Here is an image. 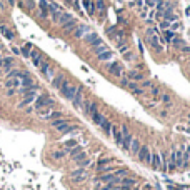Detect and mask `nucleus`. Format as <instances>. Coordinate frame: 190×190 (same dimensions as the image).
<instances>
[{
  "label": "nucleus",
  "mask_w": 190,
  "mask_h": 190,
  "mask_svg": "<svg viewBox=\"0 0 190 190\" xmlns=\"http://www.w3.org/2000/svg\"><path fill=\"white\" fill-rule=\"evenodd\" d=\"M77 89H79V87L72 85V83H68V80L65 79V82L62 83V87H60V90H58V92L62 93V97H64V98H67V100L72 102L73 97H75V93H77Z\"/></svg>",
  "instance_id": "obj_1"
},
{
  "label": "nucleus",
  "mask_w": 190,
  "mask_h": 190,
  "mask_svg": "<svg viewBox=\"0 0 190 190\" xmlns=\"http://www.w3.org/2000/svg\"><path fill=\"white\" fill-rule=\"evenodd\" d=\"M45 107H54V100L47 93H40V95H37L35 102H33V110H42Z\"/></svg>",
  "instance_id": "obj_2"
},
{
  "label": "nucleus",
  "mask_w": 190,
  "mask_h": 190,
  "mask_svg": "<svg viewBox=\"0 0 190 190\" xmlns=\"http://www.w3.org/2000/svg\"><path fill=\"white\" fill-rule=\"evenodd\" d=\"M83 42H85L87 45H90V47H95V45H100V43H104V40L98 37V33L89 32V33H85V35H83Z\"/></svg>",
  "instance_id": "obj_3"
},
{
  "label": "nucleus",
  "mask_w": 190,
  "mask_h": 190,
  "mask_svg": "<svg viewBox=\"0 0 190 190\" xmlns=\"http://www.w3.org/2000/svg\"><path fill=\"white\" fill-rule=\"evenodd\" d=\"M70 179L73 180V182H83V180L87 179V170L85 169H75V170H72V172H70Z\"/></svg>",
  "instance_id": "obj_4"
},
{
  "label": "nucleus",
  "mask_w": 190,
  "mask_h": 190,
  "mask_svg": "<svg viewBox=\"0 0 190 190\" xmlns=\"http://www.w3.org/2000/svg\"><path fill=\"white\" fill-rule=\"evenodd\" d=\"M137 157H139V160H140V162L150 164V160H152V154H150V150H148L147 145H142V147H140V150H139V154H137Z\"/></svg>",
  "instance_id": "obj_5"
},
{
  "label": "nucleus",
  "mask_w": 190,
  "mask_h": 190,
  "mask_svg": "<svg viewBox=\"0 0 190 190\" xmlns=\"http://www.w3.org/2000/svg\"><path fill=\"white\" fill-rule=\"evenodd\" d=\"M122 64H118V62H112L110 65L107 67L108 73H112L114 77H122Z\"/></svg>",
  "instance_id": "obj_6"
},
{
  "label": "nucleus",
  "mask_w": 190,
  "mask_h": 190,
  "mask_svg": "<svg viewBox=\"0 0 190 190\" xmlns=\"http://www.w3.org/2000/svg\"><path fill=\"white\" fill-rule=\"evenodd\" d=\"M148 43L152 48H155L157 52H162V45H160V37H157L155 33H148Z\"/></svg>",
  "instance_id": "obj_7"
},
{
  "label": "nucleus",
  "mask_w": 190,
  "mask_h": 190,
  "mask_svg": "<svg viewBox=\"0 0 190 190\" xmlns=\"http://www.w3.org/2000/svg\"><path fill=\"white\" fill-rule=\"evenodd\" d=\"M35 98H37V92H32V93H29V95H25L23 97V100L18 104V108H27V105H30V104H33L35 102Z\"/></svg>",
  "instance_id": "obj_8"
},
{
  "label": "nucleus",
  "mask_w": 190,
  "mask_h": 190,
  "mask_svg": "<svg viewBox=\"0 0 190 190\" xmlns=\"http://www.w3.org/2000/svg\"><path fill=\"white\" fill-rule=\"evenodd\" d=\"M89 32H90L89 25H85V23H79V27H77L75 32H73V37H75V39H83V35L89 33Z\"/></svg>",
  "instance_id": "obj_9"
},
{
  "label": "nucleus",
  "mask_w": 190,
  "mask_h": 190,
  "mask_svg": "<svg viewBox=\"0 0 190 190\" xmlns=\"http://www.w3.org/2000/svg\"><path fill=\"white\" fill-rule=\"evenodd\" d=\"M82 87H79L77 89V93H75V97H73V100H72V105L75 108H82V104H83V98H82Z\"/></svg>",
  "instance_id": "obj_10"
},
{
  "label": "nucleus",
  "mask_w": 190,
  "mask_h": 190,
  "mask_svg": "<svg viewBox=\"0 0 190 190\" xmlns=\"http://www.w3.org/2000/svg\"><path fill=\"white\" fill-rule=\"evenodd\" d=\"M177 169V148H172L169 157V172H173Z\"/></svg>",
  "instance_id": "obj_11"
},
{
  "label": "nucleus",
  "mask_w": 190,
  "mask_h": 190,
  "mask_svg": "<svg viewBox=\"0 0 190 190\" xmlns=\"http://www.w3.org/2000/svg\"><path fill=\"white\" fill-rule=\"evenodd\" d=\"M150 165L154 170H160V165H162V158H160V154L158 152H154L152 154V160H150Z\"/></svg>",
  "instance_id": "obj_12"
},
{
  "label": "nucleus",
  "mask_w": 190,
  "mask_h": 190,
  "mask_svg": "<svg viewBox=\"0 0 190 190\" xmlns=\"http://www.w3.org/2000/svg\"><path fill=\"white\" fill-rule=\"evenodd\" d=\"M64 27V30H65V33H73L75 32V29L79 27V22L75 20V18H72V20H68L65 25H62Z\"/></svg>",
  "instance_id": "obj_13"
},
{
  "label": "nucleus",
  "mask_w": 190,
  "mask_h": 190,
  "mask_svg": "<svg viewBox=\"0 0 190 190\" xmlns=\"http://www.w3.org/2000/svg\"><path fill=\"white\" fill-rule=\"evenodd\" d=\"M127 79H129V80H132V82H144V80H145V77H144V73L137 72V70H132V72H129V73H127Z\"/></svg>",
  "instance_id": "obj_14"
},
{
  "label": "nucleus",
  "mask_w": 190,
  "mask_h": 190,
  "mask_svg": "<svg viewBox=\"0 0 190 190\" xmlns=\"http://www.w3.org/2000/svg\"><path fill=\"white\" fill-rule=\"evenodd\" d=\"M112 133H114V139H115V144L117 145H122V139H123V133L118 127L112 125Z\"/></svg>",
  "instance_id": "obj_15"
},
{
  "label": "nucleus",
  "mask_w": 190,
  "mask_h": 190,
  "mask_svg": "<svg viewBox=\"0 0 190 190\" xmlns=\"http://www.w3.org/2000/svg\"><path fill=\"white\" fill-rule=\"evenodd\" d=\"M132 140H133V137H132V133H130V132L123 133V139H122V145H120V147H122L123 150H129V148H130V144H132Z\"/></svg>",
  "instance_id": "obj_16"
},
{
  "label": "nucleus",
  "mask_w": 190,
  "mask_h": 190,
  "mask_svg": "<svg viewBox=\"0 0 190 190\" xmlns=\"http://www.w3.org/2000/svg\"><path fill=\"white\" fill-rule=\"evenodd\" d=\"M64 82H65V75L58 73V75H55L54 79H52V87L57 89V90H60V87H62V83H64Z\"/></svg>",
  "instance_id": "obj_17"
},
{
  "label": "nucleus",
  "mask_w": 190,
  "mask_h": 190,
  "mask_svg": "<svg viewBox=\"0 0 190 190\" xmlns=\"http://www.w3.org/2000/svg\"><path fill=\"white\" fill-rule=\"evenodd\" d=\"M39 7H40V17H42V18L48 17V4H47L45 0H40Z\"/></svg>",
  "instance_id": "obj_18"
},
{
  "label": "nucleus",
  "mask_w": 190,
  "mask_h": 190,
  "mask_svg": "<svg viewBox=\"0 0 190 190\" xmlns=\"http://www.w3.org/2000/svg\"><path fill=\"white\" fill-rule=\"evenodd\" d=\"M32 48H33V45H32L30 42H27L25 45L20 48V55H22V57H25V58H29V57H30V52H32Z\"/></svg>",
  "instance_id": "obj_19"
},
{
  "label": "nucleus",
  "mask_w": 190,
  "mask_h": 190,
  "mask_svg": "<svg viewBox=\"0 0 190 190\" xmlns=\"http://www.w3.org/2000/svg\"><path fill=\"white\" fill-rule=\"evenodd\" d=\"M140 147H142V145H140L139 139H133V140H132V144H130L129 152H130L132 155H137V154H139V150H140Z\"/></svg>",
  "instance_id": "obj_20"
},
{
  "label": "nucleus",
  "mask_w": 190,
  "mask_h": 190,
  "mask_svg": "<svg viewBox=\"0 0 190 190\" xmlns=\"http://www.w3.org/2000/svg\"><path fill=\"white\" fill-rule=\"evenodd\" d=\"M5 87L7 89H18L20 87V79H7L5 80Z\"/></svg>",
  "instance_id": "obj_21"
},
{
  "label": "nucleus",
  "mask_w": 190,
  "mask_h": 190,
  "mask_svg": "<svg viewBox=\"0 0 190 190\" xmlns=\"http://www.w3.org/2000/svg\"><path fill=\"white\" fill-rule=\"evenodd\" d=\"M100 127H102V130H104L105 135H110V133H112V122L108 120V118H105L104 122H102Z\"/></svg>",
  "instance_id": "obj_22"
},
{
  "label": "nucleus",
  "mask_w": 190,
  "mask_h": 190,
  "mask_svg": "<svg viewBox=\"0 0 190 190\" xmlns=\"http://www.w3.org/2000/svg\"><path fill=\"white\" fill-rule=\"evenodd\" d=\"M114 57V52L108 48V50H105V52H102L100 55H97V58L98 60H102V62H105V60H110V58Z\"/></svg>",
  "instance_id": "obj_23"
},
{
  "label": "nucleus",
  "mask_w": 190,
  "mask_h": 190,
  "mask_svg": "<svg viewBox=\"0 0 190 190\" xmlns=\"http://www.w3.org/2000/svg\"><path fill=\"white\" fill-rule=\"evenodd\" d=\"M72 18L73 17L70 14H67V12H62V15H60V18H58L57 23H58V25H65V23H67L68 20H72Z\"/></svg>",
  "instance_id": "obj_24"
},
{
  "label": "nucleus",
  "mask_w": 190,
  "mask_h": 190,
  "mask_svg": "<svg viewBox=\"0 0 190 190\" xmlns=\"http://www.w3.org/2000/svg\"><path fill=\"white\" fill-rule=\"evenodd\" d=\"M104 120H105V117L102 114H98V112H95V114L92 115V122L95 123V125H98V127L102 125V122H104Z\"/></svg>",
  "instance_id": "obj_25"
},
{
  "label": "nucleus",
  "mask_w": 190,
  "mask_h": 190,
  "mask_svg": "<svg viewBox=\"0 0 190 190\" xmlns=\"http://www.w3.org/2000/svg\"><path fill=\"white\" fill-rule=\"evenodd\" d=\"M105 50H108V47L105 45V43H100V45H95V47H92V52L95 55H100L102 52H105Z\"/></svg>",
  "instance_id": "obj_26"
},
{
  "label": "nucleus",
  "mask_w": 190,
  "mask_h": 190,
  "mask_svg": "<svg viewBox=\"0 0 190 190\" xmlns=\"http://www.w3.org/2000/svg\"><path fill=\"white\" fill-rule=\"evenodd\" d=\"M137 183L135 179H130V177H123V179H120V185H125V187H133Z\"/></svg>",
  "instance_id": "obj_27"
},
{
  "label": "nucleus",
  "mask_w": 190,
  "mask_h": 190,
  "mask_svg": "<svg viewBox=\"0 0 190 190\" xmlns=\"http://www.w3.org/2000/svg\"><path fill=\"white\" fill-rule=\"evenodd\" d=\"M22 72L23 70H20V68H12L10 72H7V79H18L22 75Z\"/></svg>",
  "instance_id": "obj_28"
},
{
  "label": "nucleus",
  "mask_w": 190,
  "mask_h": 190,
  "mask_svg": "<svg viewBox=\"0 0 190 190\" xmlns=\"http://www.w3.org/2000/svg\"><path fill=\"white\" fill-rule=\"evenodd\" d=\"M83 7L87 8V12H89V15H93L95 14V5L90 2V0H83Z\"/></svg>",
  "instance_id": "obj_29"
},
{
  "label": "nucleus",
  "mask_w": 190,
  "mask_h": 190,
  "mask_svg": "<svg viewBox=\"0 0 190 190\" xmlns=\"http://www.w3.org/2000/svg\"><path fill=\"white\" fill-rule=\"evenodd\" d=\"M0 32H2V35L5 37V39H8V40H12L14 39V33L10 32V30L7 29V27H4V25H0Z\"/></svg>",
  "instance_id": "obj_30"
},
{
  "label": "nucleus",
  "mask_w": 190,
  "mask_h": 190,
  "mask_svg": "<svg viewBox=\"0 0 190 190\" xmlns=\"http://www.w3.org/2000/svg\"><path fill=\"white\" fill-rule=\"evenodd\" d=\"M77 145H79L77 144V140H68V142H65V152L68 154V152L72 150V148H75Z\"/></svg>",
  "instance_id": "obj_31"
},
{
  "label": "nucleus",
  "mask_w": 190,
  "mask_h": 190,
  "mask_svg": "<svg viewBox=\"0 0 190 190\" xmlns=\"http://www.w3.org/2000/svg\"><path fill=\"white\" fill-rule=\"evenodd\" d=\"M95 7H97V10H98V14L100 15H105V4H104V0H97V4H95Z\"/></svg>",
  "instance_id": "obj_32"
},
{
  "label": "nucleus",
  "mask_w": 190,
  "mask_h": 190,
  "mask_svg": "<svg viewBox=\"0 0 190 190\" xmlns=\"http://www.w3.org/2000/svg\"><path fill=\"white\" fill-rule=\"evenodd\" d=\"M127 173H129V170H127V169H118V170H114V175L117 177V179H123V177H127Z\"/></svg>",
  "instance_id": "obj_33"
},
{
  "label": "nucleus",
  "mask_w": 190,
  "mask_h": 190,
  "mask_svg": "<svg viewBox=\"0 0 190 190\" xmlns=\"http://www.w3.org/2000/svg\"><path fill=\"white\" fill-rule=\"evenodd\" d=\"M97 170H98V173H110V172H114V167L112 165H105V167H97Z\"/></svg>",
  "instance_id": "obj_34"
},
{
  "label": "nucleus",
  "mask_w": 190,
  "mask_h": 190,
  "mask_svg": "<svg viewBox=\"0 0 190 190\" xmlns=\"http://www.w3.org/2000/svg\"><path fill=\"white\" fill-rule=\"evenodd\" d=\"M172 39H173V32H172V30H164V39H162V40H164V42H172Z\"/></svg>",
  "instance_id": "obj_35"
},
{
  "label": "nucleus",
  "mask_w": 190,
  "mask_h": 190,
  "mask_svg": "<svg viewBox=\"0 0 190 190\" xmlns=\"http://www.w3.org/2000/svg\"><path fill=\"white\" fill-rule=\"evenodd\" d=\"M85 158H87V154H85V152H80V154L75 155V157H72V160L75 162V164H80V162L85 160Z\"/></svg>",
  "instance_id": "obj_36"
},
{
  "label": "nucleus",
  "mask_w": 190,
  "mask_h": 190,
  "mask_svg": "<svg viewBox=\"0 0 190 190\" xmlns=\"http://www.w3.org/2000/svg\"><path fill=\"white\" fill-rule=\"evenodd\" d=\"M43 60H45V57H43V55H42V54H40V55H39V57L32 58V64H33V65H35V67H37V68H40V65H42V62H43Z\"/></svg>",
  "instance_id": "obj_37"
},
{
  "label": "nucleus",
  "mask_w": 190,
  "mask_h": 190,
  "mask_svg": "<svg viewBox=\"0 0 190 190\" xmlns=\"http://www.w3.org/2000/svg\"><path fill=\"white\" fill-rule=\"evenodd\" d=\"M95 112H98V104L97 102H90V108H89V117H92Z\"/></svg>",
  "instance_id": "obj_38"
},
{
  "label": "nucleus",
  "mask_w": 190,
  "mask_h": 190,
  "mask_svg": "<svg viewBox=\"0 0 190 190\" xmlns=\"http://www.w3.org/2000/svg\"><path fill=\"white\" fill-rule=\"evenodd\" d=\"M65 155H67V152H65V150H57V152H54V154H52V158H55V160H60V158H64Z\"/></svg>",
  "instance_id": "obj_39"
},
{
  "label": "nucleus",
  "mask_w": 190,
  "mask_h": 190,
  "mask_svg": "<svg viewBox=\"0 0 190 190\" xmlns=\"http://www.w3.org/2000/svg\"><path fill=\"white\" fill-rule=\"evenodd\" d=\"M177 167H183V154H182V150H177Z\"/></svg>",
  "instance_id": "obj_40"
},
{
  "label": "nucleus",
  "mask_w": 190,
  "mask_h": 190,
  "mask_svg": "<svg viewBox=\"0 0 190 190\" xmlns=\"http://www.w3.org/2000/svg\"><path fill=\"white\" fill-rule=\"evenodd\" d=\"M105 165H112V158H100L97 167H105Z\"/></svg>",
  "instance_id": "obj_41"
},
{
  "label": "nucleus",
  "mask_w": 190,
  "mask_h": 190,
  "mask_svg": "<svg viewBox=\"0 0 190 190\" xmlns=\"http://www.w3.org/2000/svg\"><path fill=\"white\" fill-rule=\"evenodd\" d=\"M57 118H62V112H52V114L47 117V120H57Z\"/></svg>",
  "instance_id": "obj_42"
},
{
  "label": "nucleus",
  "mask_w": 190,
  "mask_h": 190,
  "mask_svg": "<svg viewBox=\"0 0 190 190\" xmlns=\"http://www.w3.org/2000/svg\"><path fill=\"white\" fill-rule=\"evenodd\" d=\"M80 152H83V150H82V147H80V145H77V147H75V148H72V150L68 152V154H70V157H75L77 154H80Z\"/></svg>",
  "instance_id": "obj_43"
},
{
  "label": "nucleus",
  "mask_w": 190,
  "mask_h": 190,
  "mask_svg": "<svg viewBox=\"0 0 190 190\" xmlns=\"http://www.w3.org/2000/svg\"><path fill=\"white\" fill-rule=\"evenodd\" d=\"M43 75H45L47 77V79H48V80H52V79H54V77H55V72H54V68H48V70H47V72L45 73H43Z\"/></svg>",
  "instance_id": "obj_44"
},
{
  "label": "nucleus",
  "mask_w": 190,
  "mask_h": 190,
  "mask_svg": "<svg viewBox=\"0 0 190 190\" xmlns=\"http://www.w3.org/2000/svg\"><path fill=\"white\" fill-rule=\"evenodd\" d=\"M172 43L175 47H180V48H183V45H185V43H183V40H179V39H172Z\"/></svg>",
  "instance_id": "obj_45"
},
{
  "label": "nucleus",
  "mask_w": 190,
  "mask_h": 190,
  "mask_svg": "<svg viewBox=\"0 0 190 190\" xmlns=\"http://www.w3.org/2000/svg\"><path fill=\"white\" fill-rule=\"evenodd\" d=\"M162 102H164V104H167V105H169V107H170V105H172V104H170V95H167V93H164V95H162Z\"/></svg>",
  "instance_id": "obj_46"
},
{
  "label": "nucleus",
  "mask_w": 190,
  "mask_h": 190,
  "mask_svg": "<svg viewBox=\"0 0 190 190\" xmlns=\"http://www.w3.org/2000/svg\"><path fill=\"white\" fill-rule=\"evenodd\" d=\"M160 29H162V30H169V29H170V22H169V20H164V22L160 23Z\"/></svg>",
  "instance_id": "obj_47"
},
{
  "label": "nucleus",
  "mask_w": 190,
  "mask_h": 190,
  "mask_svg": "<svg viewBox=\"0 0 190 190\" xmlns=\"http://www.w3.org/2000/svg\"><path fill=\"white\" fill-rule=\"evenodd\" d=\"M129 82H130V80L127 79V77H123V79L120 80V87H127V85H129Z\"/></svg>",
  "instance_id": "obj_48"
},
{
  "label": "nucleus",
  "mask_w": 190,
  "mask_h": 190,
  "mask_svg": "<svg viewBox=\"0 0 190 190\" xmlns=\"http://www.w3.org/2000/svg\"><path fill=\"white\" fill-rule=\"evenodd\" d=\"M118 188V185H105L104 188H100V190H117Z\"/></svg>",
  "instance_id": "obj_49"
},
{
  "label": "nucleus",
  "mask_w": 190,
  "mask_h": 190,
  "mask_svg": "<svg viewBox=\"0 0 190 190\" xmlns=\"http://www.w3.org/2000/svg\"><path fill=\"white\" fill-rule=\"evenodd\" d=\"M145 4H147L148 7H155V5H157V0H145Z\"/></svg>",
  "instance_id": "obj_50"
},
{
  "label": "nucleus",
  "mask_w": 190,
  "mask_h": 190,
  "mask_svg": "<svg viewBox=\"0 0 190 190\" xmlns=\"http://www.w3.org/2000/svg\"><path fill=\"white\" fill-rule=\"evenodd\" d=\"M12 54L20 55V48H18V47H15V45H12Z\"/></svg>",
  "instance_id": "obj_51"
},
{
  "label": "nucleus",
  "mask_w": 190,
  "mask_h": 190,
  "mask_svg": "<svg viewBox=\"0 0 190 190\" xmlns=\"http://www.w3.org/2000/svg\"><path fill=\"white\" fill-rule=\"evenodd\" d=\"M150 90H152V95H158V93H160L158 87H150Z\"/></svg>",
  "instance_id": "obj_52"
},
{
  "label": "nucleus",
  "mask_w": 190,
  "mask_h": 190,
  "mask_svg": "<svg viewBox=\"0 0 190 190\" xmlns=\"http://www.w3.org/2000/svg\"><path fill=\"white\" fill-rule=\"evenodd\" d=\"M145 87H152L150 80H144V82H142V89H145Z\"/></svg>",
  "instance_id": "obj_53"
},
{
  "label": "nucleus",
  "mask_w": 190,
  "mask_h": 190,
  "mask_svg": "<svg viewBox=\"0 0 190 190\" xmlns=\"http://www.w3.org/2000/svg\"><path fill=\"white\" fill-rule=\"evenodd\" d=\"M17 93V89H7V95L10 97V95H15Z\"/></svg>",
  "instance_id": "obj_54"
},
{
  "label": "nucleus",
  "mask_w": 190,
  "mask_h": 190,
  "mask_svg": "<svg viewBox=\"0 0 190 190\" xmlns=\"http://www.w3.org/2000/svg\"><path fill=\"white\" fill-rule=\"evenodd\" d=\"M177 29H180V23H179V22H173V23H172V32H173V30H177Z\"/></svg>",
  "instance_id": "obj_55"
},
{
  "label": "nucleus",
  "mask_w": 190,
  "mask_h": 190,
  "mask_svg": "<svg viewBox=\"0 0 190 190\" xmlns=\"http://www.w3.org/2000/svg\"><path fill=\"white\" fill-rule=\"evenodd\" d=\"M73 7H75V10H80V5H79V0H75V2H73Z\"/></svg>",
  "instance_id": "obj_56"
},
{
  "label": "nucleus",
  "mask_w": 190,
  "mask_h": 190,
  "mask_svg": "<svg viewBox=\"0 0 190 190\" xmlns=\"http://www.w3.org/2000/svg\"><path fill=\"white\" fill-rule=\"evenodd\" d=\"M187 133H188V135H190V129H187Z\"/></svg>",
  "instance_id": "obj_57"
},
{
  "label": "nucleus",
  "mask_w": 190,
  "mask_h": 190,
  "mask_svg": "<svg viewBox=\"0 0 190 190\" xmlns=\"http://www.w3.org/2000/svg\"><path fill=\"white\" fill-rule=\"evenodd\" d=\"M0 58H2V52H0Z\"/></svg>",
  "instance_id": "obj_58"
},
{
  "label": "nucleus",
  "mask_w": 190,
  "mask_h": 190,
  "mask_svg": "<svg viewBox=\"0 0 190 190\" xmlns=\"http://www.w3.org/2000/svg\"><path fill=\"white\" fill-rule=\"evenodd\" d=\"M188 123H190V117H188Z\"/></svg>",
  "instance_id": "obj_59"
},
{
  "label": "nucleus",
  "mask_w": 190,
  "mask_h": 190,
  "mask_svg": "<svg viewBox=\"0 0 190 190\" xmlns=\"http://www.w3.org/2000/svg\"><path fill=\"white\" fill-rule=\"evenodd\" d=\"M118 2H122V0H118Z\"/></svg>",
  "instance_id": "obj_60"
}]
</instances>
